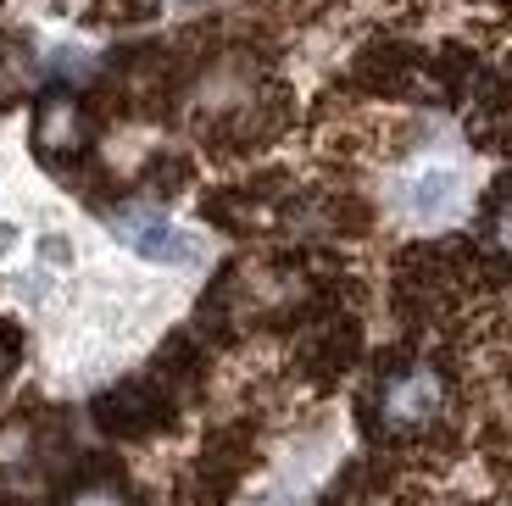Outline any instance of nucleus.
<instances>
[{"instance_id":"obj_1","label":"nucleus","mask_w":512,"mask_h":506,"mask_svg":"<svg viewBox=\"0 0 512 506\" xmlns=\"http://www.w3.org/2000/svg\"><path fill=\"white\" fill-rule=\"evenodd\" d=\"M446 406V379L429 362H407L379 379V423L384 429H429Z\"/></svg>"},{"instance_id":"obj_2","label":"nucleus","mask_w":512,"mask_h":506,"mask_svg":"<svg viewBox=\"0 0 512 506\" xmlns=\"http://www.w3.org/2000/svg\"><path fill=\"white\" fill-rule=\"evenodd\" d=\"M117 234H123V240L145 256V262L190 267L195 256H201L190 234H179V228L167 223V217H156V212H123V217H117Z\"/></svg>"},{"instance_id":"obj_3","label":"nucleus","mask_w":512,"mask_h":506,"mask_svg":"<svg viewBox=\"0 0 512 506\" xmlns=\"http://www.w3.org/2000/svg\"><path fill=\"white\" fill-rule=\"evenodd\" d=\"M84 140H90V117H84V106H78V101L51 95V101L39 106V117H34L39 156H73Z\"/></svg>"},{"instance_id":"obj_4","label":"nucleus","mask_w":512,"mask_h":506,"mask_svg":"<svg viewBox=\"0 0 512 506\" xmlns=\"http://www.w3.org/2000/svg\"><path fill=\"white\" fill-rule=\"evenodd\" d=\"M457 195H462L457 167H418V173L407 178L401 201H407V212L418 217V223H435V217H446L451 206H457Z\"/></svg>"},{"instance_id":"obj_5","label":"nucleus","mask_w":512,"mask_h":506,"mask_svg":"<svg viewBox=\"0 0 512 506\" xmlns=\"http://www.w3.org/2000/svg\"><path fill=\"white\" fill-rule=\"evenodd\" d=\"M490 245H501V251L512 256V195H501V201L490 206Z\"/></svg>"},{"instance_id":"obj_6","label":"nucleus","mask_w":512,"mask_h":506,"mask_svg":"<svg viewBox=\"0 0 512 506\" xmlns=\"http://www.w3.org/2000/svg\"><path fill=\"white\" fill-rule=\"evenodd\" d=\"M73 506H128V501H123L117 490H90V495H78Z\"/></svg>"},{"instance_id":"obj_7","label":"nucleus","mask_w":512,"mask_h":506,"mask_svg":"<svg viewBox=\"0 0 512 506\" xmlns=\"http://www.w3.org/2000/svg\"><path fill=\"white\" fill-rule=\"evenodd\" d=\"M39 256H45V262H67V240H45V245H39Z\"/></svg>"}]
</instances>
